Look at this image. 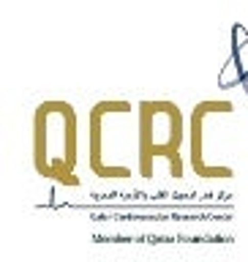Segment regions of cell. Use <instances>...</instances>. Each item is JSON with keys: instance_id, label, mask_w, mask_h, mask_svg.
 <instances>
[{"instance_id": "6da1fadb", "label": "cell", "mask_w": 248, "mask_h": 262, "mask_svg": "<svg viewBox=\"0 0 248 262\" xmlns=\"http://www.w3.org/2000/svg\"><path fill=\"white\" fill-rule=\"evenodd\" d=\"M30 156L38 178L79 186V115L65 98H44L30 118Z\"/></svg>"}, {"instance_id": "7a4b0ae2", "label": "cell", "mask_w": 248, "mask_h": 262, "mask_svg": "<svg viewBox=\"0 0 248 262\" xmlns=\"http://www.w3.org/2000/svg\"><path fill=\"white\" fill-rule=\"evenodd\" d=\"M186 118L172 98H142L137 104V169L142 178L155 175V159H167L169 175L183 178Z\"/></svg>"}, {"instance_id": "3957f363", "label": "cell", "mask_w": 248, "mask_h": 262, "mask_svg": "<svg viewBox=\"0 0 248 262\" xmlns=\"http://www.w3.org/2000/svg\"><path fill=\"white\" fill-rule=\"evenodd\" d=\"M134 106L128 98H101L90 106L87 115V164L93 169L96 178L101 180H126L123 172H118L112 167V115L120 110H128Z\"/></svg>"}, {"instance_id": "277c9868", "label": "cell", "mask_w": 248, "mask_h": 262, "mask_svg": "<svg viewBox=\"0 0 248 262\" xmlns=\"http://www.w3.org/2000/svg\"><path fill=\"white\" fill-rule=\"evenodd\" d=\"M235 101L232 98H202L194 104L191 118H188V161H191L194 175L199 178H216L227 180L235 175L232 167H216L208 159V145H205V134H208V120L213 115H232Z\"/></svg>"}, {"instance_id": "5b68a950", "label": "cell", "mask_w": 248, "mask_h": 262, "mask_svg": "<svg viewBox=\"0 0 248 262\" xmlns=\"http://www.w3.org/2000/svg\"><path fill=\"white\" fill-rule=\"evenodd\" d=\"M240 71V88L248 96V30L245 25H232V55H229Z\"/></svg>"}, {"instance_id": "8992f818", "label": "cell", "mask_w": 248, "mask_h": 262, "mask_svg": "<svg viewBox=\"0 0 248 262\" xmlns=\"http://www.w3.org/2000/svg\"><path fill=\"white\" fill-rule=\"evenodd\" d=\"M237 82H240V71H237V66H235V60L229 57L227 60V66L221 69V74H218V85L221 88H237Z\"/></svg>"}]
</instances>
